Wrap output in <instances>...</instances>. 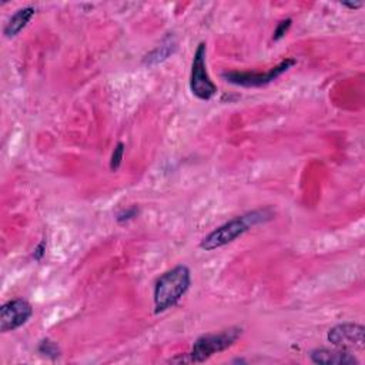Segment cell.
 I'll return each instance as SVG.
<instances>
[{
    "label": "cell",
    "mask_w": 365,
    "mask_h": 365,
    "mask_svg": "<svg viewBox=\"0 0 365 365\" xmlns=\"http://www.w3.org/2000/svg\"><path fill=\"white\" fill-rule=\"evenodd\" d=\"M242 330L240 327H230L220 333L201 336L195 340L191 351L187 354H180L172 358L169 362L173 364H201L212 358L213 355L223 352L233 347L235 341L241 337Z\"/></svg>",
    "instance_id": "obj_3"
},
{
    "label": "cell",
    "mask_w": 365,
    "mask_h": 365,
    "mask_svg": "<svg viewBox=\"0 0 365 365\" xmlns=\"http://www.w3.org/2000/svg\"><path fill=\"white\" fill-rule=\"evenodd\" d=\"M45 252H46V241L43 240V241L40 242V245L36 247V250H34V254H33L34 260H37V261L42 260V257L45 256Z\"/></svg>",
    "instance_id": "obj_15"
},
{
    "label": "cell",
    "mask_w": 365,
    "mask_h": 365,
    "mask_svg": "<svg viewBox=\"0 0 365 365\" xmlns=\"http://www.w3.org/2000/svg\"><path fill=\"white\" fill-rule=\"evenodd\" d=\"M364 327L355 322H344L329 331V341L343 350L364 348Z\"/></svg>",
    "instance_id": "obj_7"
},
{
    "label": "cell",
    "mask_w": 365,
    "mask_h": 365,
    "mask_svg": "<svg viewBox=\"0 0 365 365\" xmlns=\"http://www.w3.org/2000/svg\"><path fill=\"white\" fill-rule=\"evenodd\" d=\"M33 315V307L22 298L12 300L0 308V331L9 333L20 329Z\"/></svg>",
    "instance_id": "obj_6"
},
{
    "label": "cell",
    "mask_w": 365,
    "mask_h": 365,
    "mask_svg": "<svg viewBox=\"0 0 365 365\" xmlns=\"http://www.w3.org/2000/svg\"><path fill=\"white\" fill-rule=\"evenodd\" d=\"M206 55H207L206 43L201 42L194 52V57H193V63H191V73H190L191 93L197 99L205 100V102L213 99L217 93V86L213 83V80L210 78V76L207 73Z\"/></svg>",
    "instance_id": "obj_4"
},
{
    "label": "cell",
    "mask_w": 365,
    "mask_h": 365,
    "mask_svg": "<svg viewBox=\"0 0 365 365\" xmlns=\"http://www.w3.org/2000/svg\"><path fill=\"white\" fill-rule=\"evenodd\" d=\"M137 216H139V209H137L136 206H133V207H130V209H126V210H123L121 213H118L116 219H117L118 223H128V221L136 219Z\"/></svg>",
    "instance_id": "obj_14"
},
{
    "label": "cell",
    "mask_w": 365,
    "mask_h": 365,
    "mask_svg": "<svg viewBox=\"0 0 365 365\" xmlns=\"http://www.w3.org/2000/svg\"><path fill=\"white\" fill-rule=\"evenodd\" d=\"M273 219L274 212L271 209H259L234 217L202 238L200 242V249L205 252H214L217 249H221L254 228L256 226L268 223Z\"/></svg>",
    "instance_id": "obj_1"
},
{
    "label": "cell",
    "mask_w": 365,
    "mask_h": 365,
    "mask_svg": "<svg viewBox=\"0 0 365 365\" xmlns=\"http://www.w3.org/2000/svg\"><path fill=\"white\" fill-rule=\"evenodd\" d=\"M125 143H118L116 146V149L113 150L111 153V157H110V170L111 172H117L121 166V160H123V156H125Z\"/></svg>",
    "instance_id": "obj_12"
},
{
    "label": "cell",
    "mask_w": 365,
    "mask_h": 365,
    "mask_svg": "<svg viewBox=\"0 0 365 365\" xmlns=\"http://www.w3.org/2000/svg\"><path fill=\"white\" fill-rule=\"evenodd\" d=\"M191 286V273L187 266H176L161 274L154 284V312L161 314L173 308Z\"/></svg>",
    "instance_id": "obj_2"
},
{
    "label": "cell",
    "mask_w": 365,
    "mask_h": 365,
    "mask_svg": "<svg viewBox=\"0 0 365 365\" xmlns=\"http://www.w3.org/2000/svg\"><path fill=\"white\" fill-rule=\"evenodd\" d=\"M37 350H39L40 354H43V355H46V357H49L52 359H56L57 357H60L59 345L55 341L49 340V338H46V340H43L42 343H40Z\"/></svg>",
    "instance_id": "obj_11"
},
{
    "label": "cell",
    "mask_w": 365,
    "mask_h": 365,
    "mask_svg": "<svg viewBox=\"0 0 365 365\" xmlns=\"http://www.w3.org/2000/svg\"><path fill=\"white\" fill-rule=\"evenodd\" d=\"M177 49V43L173 36H169L163 43H161V46H158L157 49H154L150 55H147L144 57V63L149 64V66H153V64H158L161 62H165L166 59H169L170 55L174 53V50Z\"/></svg>",
    "instance_id": "obj_10"
},
{
    "label": "cell",
    "mask_w": 365,
    "mask_h": 365,
    "mask_svg": "<svg viewBox=\"0 0 365 365\" xmlns=\"http://www.w3.org/2000/svg\"><path fill=\"white\" fill-rule=\"evenodd\" d=\"M296 59H286L282 60L280 64L275 67L270 69L268 71L264 73H256V71H227L223 73V78H226V82L234 85V86H241V88H264L273 82L282 74L286 73L289 69H291L296 64Z\"/></svg>",
    "instance_id": "obj_5"
},
{
    "label": "cell",
    "mask_w": 365,
    "mask_h": 365,
    "mask_svg": "<svg viewBox=\"0 0 365 365\" xmlns=\"http://www.w3.org/2000/svg\"><path fill=\"white\" fill-rule=\"evenodd\" d=\"M343 6H345V8H348V9H359L361 6H362V4H343Z\"/></svg>",
    "instance_id": "obj_16"
},
{
    "label": "cell",
    "mask_w": 365,
    "mask_h": 365,
    "mask_svg": "<svg viewBox=\"0 0 365 365\" xmlns=\"http://www.w3.org/2000/svg\"><path fill=\"white\" fill-rule=\"evenodd\" d=\"M311 361L315 364L324 365H352L359 364V361L347 350H329V348H318L311 352Z\"/></svg>",
    "instance_id": "obj_8"
},
{
    "label": "cell",
    "mask_w": 365,
    "mask_h": 365,
    "mask_svg": "<svg viewBox=\"0 0 365 365\" xmlns=\"http://www.w3.org/2000/svg\"><path fill=\"white\" fill-rule=\"evenodd\" d=\"M34 13H36V11H34V8H32V6L19 9V11L9 19V22L6 23V26H5V29H4L5 37L12 39V37L18 36V34L27 26V23L32 20V18L34 16Z\"/></svg>",
    "instance_id": "obj_9"
},
{
    "label": "cell",
    "mask_w": 365,
    "mask_h": 365,
    "mask_svg": "<svg viewBox=\"0 0 365 365\" xmlns=\"http://www.w3.org/2000/svg\"><path fill=\"white\" fill-rule=\"evenodd\" d=\"M291 23H293V19H286V20H281L275 30H274V36H273V40L274 42H278V40H281L284 36L287 34V32L290 30L291 27Z\"/></svg>",
    "instance_id": "obj_13"
}]
</instances>
